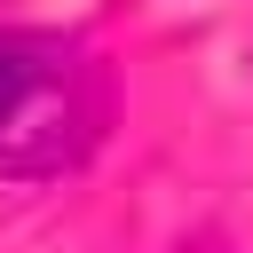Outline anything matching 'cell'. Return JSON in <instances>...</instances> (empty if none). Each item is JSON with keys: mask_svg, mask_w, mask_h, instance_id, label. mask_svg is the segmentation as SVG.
<instances>
[{"mask_svg": "<svg viewBox=\"0 0 253 253\" xmlns=\"http://www.w3.org/2000/svg\"><path fill=\"white\" fill-rule=\"evenodd\" d=\"M111 63L63 32H0V174L40 182L95 158L111 134Z\"/></svg>", "mask_w": 253, "mask_h": 253, "instance_id": "6da1fadb", "label": "cell"}]
</instances>
